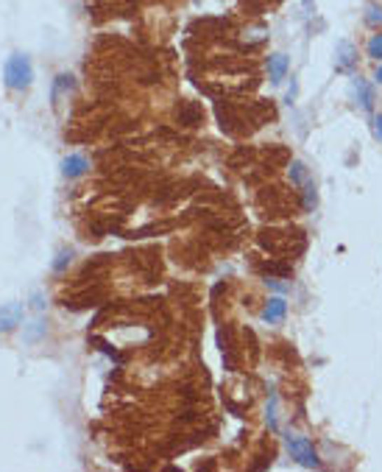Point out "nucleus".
Wrapping results in <instances>:
<instances>
[{
    "label": "nucleus",
    "instance_id": "6ab92c4d",
    "mask_svg": "<svg viewBox=\"0 0 382 472\" xmlns=\"http://www.w3.org/2000/svg\"><path fill=\"white\" fill-rule=\"evenodd\" d=\"M374 84H380V87H382V64L377 67V70H374Z\"/></svg>",
    "mask_w": 382,
    "mask_h": 472
},
{
    "label": "nucleus",
    "instance_id": "423d86ee",
    "mask_svg": "<svg viewBox=\"0 0 382 472\" xmlns=\"http://www.w3.org/2000/svg\"><path fill=\"white\" fill-rule=\"evenodd\" d=\"M265 64H268V78H271V84H282L285 76H288V70H290V59H288L285 53H271Z\"/></svg>",
    "mask_w": 382,
    "mask_h": 472
},
{
    "label": "nucleus",
    "instance_id": "20e7f679",
    "mask_svg": "<svg viewBox=\"0 0 382 472\" xmlns=\"http://www.w3.org/2000/svg\"><path fill=\"white\" fill-rule=\"evenodd\" d=\"M355 67H358V48H355L352 42L341 39V42H338V48H335V70H341V73H352Z\"/></svg>",
    "mask_w": 382,
    "mask_h": 472
},
{
    "label": "nucleus",
    "instance_id": "6e6552de",
    "mask_svg": "<svg viewBox=\"0 0 382 472\" xmlns=\"http://www.w3.org/2000/svg\"><path fill=\"white\" fill-rule=\"evenodd\" d=\"M285 316H288V302L282 296H271L265 310H262V321L265 324H279V321H285Z\"/></svg>",
    "mask_w": 382,
    "mask_h": 472
},
{
    "label": "nucleus",
    "instance_id": "f3484780",
    "mask_svg": "<svg viewBox=\"0 0 382 472\" xmlns=\"http://www.w3.org/2000/svg\"><path fill=\"white\" fill-rule=\"evenodd\" d=\"M374 137H377V140L382 143V115H377V118H374Z\"/></svg>",
    "mask_w": 382,
    "mask_h": 472
},
{
    "label": "nucleus",
    "instance_id": "2eb2a0df",
    "mask_svg": "<svg viewBox=\"0 0 382 472\" xmlns=\"http://www.w3.org/2000/svg\"><path fill=\"white\" fill-rule=\"evenodd\" d=\"M70 260H73V249L59 251V257L53 260V271H56V274H62V271H64V265H70Z\"/></svg>",
    "mask_w": 382,
    "mask_h": 472
},
{
    "label": "nucleus",
    "instance_id": "dca6fc26",
    "mask_svg": "<svg viewBox=\"0 0 382 472\" xmlns=\"http://www.w3.org/2000/svg\"><path fill=\"white\" fill-rule=\"evenodd\" d=\"M366 20H369L372 25L382 22V8H380V6H369V14H366Z\"/></svg>",
    "mask_w": 382,
    "mask_h": 472
},
{
    "label": "nucleus",
    "instance_id": "39448f33",
    "mask_svg": "<svg viewBox=\"0 0 382 472\" xmlns=\"http://www.w3.org/2000/svg\"><path fill=\"white\" fill-rule=\"evenodd\" d=\"M84 174H90V160L84 154H67L62 160V176L64 179H81Z\"/></svg>",
    "mask_w": 382,
    "mask_h": 472
},
{
    "label": "nucleus",
    "instance_id": "f03ea898",
    "mask_svg": "<svg viewBox=\"0 0 382 472\" xmlns=\"http://www.w3.org/2000/svg\"><path fill=\"white\" fill-rule=\"evenodd\" d=\"M285 447L290 453V459L307 470H318L321 467V459H318V450L313 447V442L302 433H288L285 436Z\"/></svg>",
    "mask_w": 382,
    "mask_h": 472
},
{
    "label": "nucleus",
    "instance_id": "9d476101",
    "mask_svg": "<svg viewBox=\"0 0 382 472\" xmlns=\"http://www.w3.org/2000/svg\"><path fill=\"white\" fill-rule=\"evenodd\" d=\"M45 333H48L45 319H42V316H36L31 324H25V330H22V341H25V344H39V341L45 338Z\"/></svg>",
    "mask_w": 382,
    "mask_h": 472
},
{
    "label": "nucleus",
    "instance_id": "9b49d317",
    "mask_svg": "<svg viewBox=\"0 0 382 472\" xmlns=\"http://www.w3.org/2000/svg\"><path fill=\"white\" fill-rule=\"evenodd\" d=\"M276 408H279V403H276V394L271 391L268 394V408H265V422H268V428L276 433L279 431V419H276Z\"/></svg>",
    "mask_w": 382,
    "mask_h": 472
},
{
    "label": "nucleus",
    "instance_id": "4468645a",
    "mask_svg": "<svg viewBox=\"0 0 382 472\" xmlns=\"http://www.w3.org/2000/svg\"><path fill=\"white\" fill-rule=\"evenodd\" d=\"M302 188H304V210H313V207L318 204V196H316V185H313V182L307 179V182H304Z\"/></svg>",
    "mask_w": 382,
    "mask_h": 472
},
{
    "label": "nucleus",
    "instance_id": "7ed1b4c3",
    "mask_svg": "<svg viewBox=\"0 0 382 472\" xmlns=\"http://www.w3.org/2000/svg\"><path fill=\"white\" fill-rule=\"evenodd\" d=\"M25 319V305L22 302H8L0 307V333H11L22 324Z\"/></svg>",
    "mask_w": 382,
    "mask_h": 472
},
{
    "label": "nucleus",
    "instance_id": "0eeeda50",
    "mask_svg": "<svg viewBox=\"0 0 382 472\" xmlns=\"http://www.w3.org/2000/svg\"><path fill=\"white\" fill-rule=\"evenodd\" d=\"M352 95L358 98V104H360V109H366V112H372L374 109V87L366 81V78H352Z\"/></svg>",
    "mask_w": 382,
    "mask_h": 472
},
{
    "label": "nucleus",
    "instance_id": "f257e3e1",
    "mask_svg": "<svg viewBox=\"0 0 382 472\" xmlns=\"http://www.w3.org/2000/svg\"><path fill=\"white\" fill-rule=\"evenodd\" d=\"M34 81V64L25 53H11L6 56L3 62V84L11 90V92H22L28 90Z\"/></svg>",
    "mask_w": 382,
    "mask_h": 472
},
{
    "label": "nucleus",
    "instance_id": "a211bd4d",
    "mask_svg": "<svg viewBox=\"0 0 382 472\" xmlns=\"http://www.w3.org/2000/svg\"><path fill=\"white\" fill-rule=\"evenodd\" d=\"M31 305H34L36 310H42V307H45V302H42V293H34V296H31Z\"/></svg>",
    "mask_w": 382,
    "mask_h": 472
},
{
    "label": "nucleus",
    "instance_id": "f8f14e48",
    "mask_svg": "<svg viewBox=\"0 0 382 472\" xmlns=\"http://www.w3.org/2000/svg\"><path fill=\"white\" fill-rule=\"evenodd\" d=\"M307 179H310V174H307V168H304V162H299V160H296V162L290 165V182L302 188V185H304Z\"/></svg>",
    "mask_w": 382,
    "mask_h": 472
},
{
    "label": "nucleus",
    "instance_id": "ddd939ff",
    "mask_svg": "<svg viewBox=\"0 0 382 472\" xmlns=\"http://www.w3.org/2000/svg\"><path fill=\"white\" fill-rule=\"evenodd\" d=\"M366 53L374 59V62H382V31L380 34H372L369 45H366Z\"/></svg>",
    "mask_w": 382,
    "mask_h": 472
},
{
    "label": "nucleus",
    "instance_id": "1a4fd4ad",
    "mask_svg": "<svg viewBox=\"0 0 382 472\" xmlns=\"http://www.w3.org/2000/svg\"><path fill=\"white\" fill-rule=\"evenodd\" d=\"M73 87H76L73 76H70V73H59V76L53 78V87H50V101H53V104H59V98H62V95H67Z\"/></svg>",
    "mask_w": 382,
    "mask_h": 472
}]
</instances>
